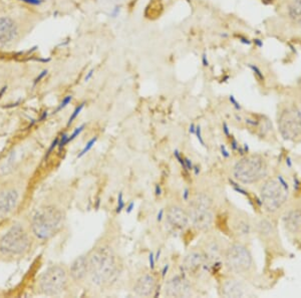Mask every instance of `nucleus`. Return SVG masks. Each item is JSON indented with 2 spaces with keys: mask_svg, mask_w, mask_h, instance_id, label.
Wrapping results in <instances>:
<instances>
[{
  "mask_svg": "<svg viewBox=\"0 0 301 298\" xmlns=\"http://www.w3.org/2000/svg\"><path fill=\"white\" fill-rule=\"evenodd\" d=\"M260 202L268 216H280L289 204L290 191L281 177L269 176L261 182L259 188Z\"/></svg>",
  "mask_w": 301,
  "mask_h": 298,
  "instance_id": "5",
  "label": "nucleus"
},
{
  "mask_svg": "<svg viewBox=\"0 0 301 298\" xmlns=\"http://www.w3.org/2000/svg\"><path fill=\"white\" fill-rule=\"evenodd\" d=\"M84 106H85V103H81V104H79L75 110H74V112H73V114L71 115V117L69 118V121H68V125H70L72 122H73V120L77 117V115L81 112V110L84 109Z\"/></svg>",
  "mask_w": 301,
  "mask_h": 298,
  "instance_id": "25",
  "label": "nucleus"
},
{
  "mask_svg": "<svg viewBox=\"0 0 301 298\" xmlns=\"http://www.w3.org/2000/svg\"><path fill=\"white\" fill-rule=\"evenodd\" d=\"M185 165H186V170H188V171H192L193 168H194L191 160L188 159V158H185Z\"/></svg>",
  "mask_w": 301,
  "mask_h": 298,
  "instance_id": "32",
  "label": "nucleus"
},
{
  "mask_svg": "<svg viewBox=\"0 0 301 298\" xmlns=\"http://www.w3.org/2000/svg\"><path fill=\"white\" fill-rule=\"evenodd\" d=\"M94 72H95V69L93 68V69H91L89 72H88V74L86 75V78H85V80L86 82H89L92 77H93V75H94Z\"/></svg>",
  "mask_w": 301,
  "mask_h": 298,
  "instance_id": "37",
  "label": "nucleus"
},
{
  "mask_svg": "<svg viewBox=\"0 0 301 298\" xmlns=\"http://www.w3.org/2000/svg\"><path fill=\"white\" fill-rule=\"evenodd\" d=\"M169 264H166L164 266V268H163V270H162V277H165L166 275H167L168 270H169Z\"/></svg>",
  "mask_w": 301,
  "mask_h": 298,
  "instance_id": "43",
  "label": "nucleus"
},
{
  "mask_svg": "<svg viewBox=\"0 0 301 298\" xmlns=\"http://www.w3.org/2000/svg\"><path fill=\"white\" fill-rule=\"evenodd\" d=\"M119 13H120V6H116V7L114 8L113 12L111 13V16L114 17V18H116V17L119 15Z\"/></svg>",
  "mask_w": 301,
  "mask_h": 298,
  "instance_id": "35",
  "label": "nucleus"
},
{
  "mask_svg": "<svg viewBox=\"0 0 301 298\" xmlns=\"http://www.w3.org/2000/svg\"><path fill=\"white\" fill-rule=\"evenodd\" d=\"M88 277L97 287L108 285L119 274L118 259L107 246L97 247L88 255Z\"/></svg>",
  "mask_w": 301,
  "mask_h": 298,
  "instance_id": "4",
  "label": "nucleus"
},
{
  "mask_svg": "<svg viewBox=\"0 0 301 298\" xmlns=\"http://www.w3.org/2000/svg\"><path fill=\"white\" fill-rule=\"evenodd\" d=\"M189 196H190V191H189L188 188H186L184 190V193H183V199H184V201H188L189 200Z\"/></svg>",
  "mask_w": 301,
  "mask_h": 298,
  "instance_id": "38",
  "label": "nucleus"
},
{
  "mask_svg": "<svg viewBox=\"0 0 301 298\" xmlns=\"http://www.w3.org/2000/svg\"><path fill=\"white\" fill-rule=\"evenodd\" d=\"M254 232L268 249L279 255L285 254L280 234L273 217H260L254 221Z\"/></svg>",
  "mask_w": 301,
  "mask_h": 298,
  "instance_id": "10",
  "label": "nucleus"
},
{
  "mask_svg": "<svg viewBox=\"0 0 301 298\" xmlns=\"http://www.w3.org/2000/svg\"><path fill=\"white\" fill-rule=\"evenodd\" d=\"M96 141H97V138H94V139H92L89 143H88V145L86 146V148L83 150V152L79 154V156L78 157H81V156H84L87 152H89L92 148H93V146L95 145V143H96Z\"/></svg>",
  "mask_w": 301,
  "mask_h": 298,
  "instance_id": "27",
  "label": "nucleus"
},
{
  "mask_svg": "<svg viewBox=\"0 0 301 298\" xmlns=\"http://www.w3.org/2000/svg\"><path fill=\"white\" fill-rule=\"evenodd\" d=\"M29 176L22 168L0 176V222L16 215L28 188Z\"/></svg>",
  "mask_w": 301,
  "mask_h": 298,
  "instance_id": "2",
  "label": "nucleus"
},
{
  "mask_svg": "<svg viewBox=\"0 0 301 298\" xmlns=\"http://www.w3.org/2000/svg\"><path fill=\"white\" fill-rule=\"evenodd\" d=\"M229 223L231 233L237 242L244 243L249 240L254 231V223H252L248 215L239 210H236L230 215Z\"/></svg>",
  "mask_w": 301,
  "mask_h": 298,
  "instance_id": "12",
  "label": "nucleus"
},
{
  "mask_svg": "<svg viewBox=\"0 0 301 298\" xmlns=\"http://www.w3.org/2000/svg\"><path fill=\"white\" fill-rule=\"evenodd\" d=\"M69 280L71 278L65 266L51 265L37 277L34 291L38 295L60 296L67 291Z\"/></svg>",
  "mask_w": 301,
  "mask_h": 298,
  "instance_id": "6",
  "label": "nucleus"
},
{
  "mask_svg": "<svg viewBox=\"0 0 301 298\" xmlns=\"http://www.w3.org/2000/svg\"><path fill=\"white\" fill-rule=\"evenodd\" d=\"M193 170H194V172H195V175H198V174H199V168H198V167H194Z\"/></svg>",
  "mask_w": 301,
  "mask_h": 298,
  "instance_id": "48",
  "label": "nucleus"
},
{
  "mask_svg": "<svg viewBox=\"0 0 301 298\" xmlns=\"http://www.w3.org/2000/svg\"><path fill=\"white\" fill-rule=\"evenodd\" d=\"M254 43H255V45L257 46V47H262L263 46V41L261 40V39H259V38H255L254 39Z\"/></svg>",
  "mask_w": 301,
  "mask_h": 298,
  "instance_id": "39",
  "label": "nucleus"
},
{
  "mask_svg": "<svg viewBox=\"0 0 301 298\" xmlns=\"http://www.w3.org/2000/svg\"><path fill=\"white\" fill-rule=\"evenodd\" d=\"M174 156H175V158L178 160V162L182 165V167L186 170V165H185V159H183L182 157H181V155H180V153H179V151L178 150H175L174 151ZM187 171V170H186Z\"/></svg>",
  "mask_w": 301,
  "mask_h": 298,
  "instance_id": "28",
  "label": "nucleus"
},
{
  "mask_svg": "<svg viewBox=\"0 0 301 298\" xmlns=\"http://www.w3.org/2000/svg\"><path fill=\"white\" fill-rule=\"evenodd\" d=\"M277 130L280 137L291 143L301 141V109L292 101L279 104L277 112Z\"/></svg>",
  "mask_w": 301,
  "mask_h": 298,
  "instance_id": "8",
  "label": "nucleus"
},
{
  "mask_svg": "<svg viewBox=\"0 0 301 298\" xmlns=\"http://www.w3.org/2000/svg\"><path fill=\"white\" fill-rule=\"evenodd\" d=\"M279 219L283 231L288 237L301 240V205L289 203Z\"/></svg>",
  "mask_w": 301,
  "mask_h": 298,
  "instance_id": "11",
  "label": "nucleus"
},
{
  "mask_svg": "<svg viewBox=\"0 0 301 298\" xmlns=\"http://www.w3.org/2000/svg\"><path fill=\"white\" fill-rule=\"evenodd\" d=\"M202 65H203V66H209V61H208L206 52H204L202 55Z\"/></svg>",
  "mask_w": 301,
  "mask_h": 298,
  "instance_id": "34",
  "label": "nucleus"
},
{
  "mask_svg": "<svg viewBox=\"0 0 301 298\" xmlns=\"http://www.w3.org/2000/svg\"><path fill=\"white\" fill-rule=\"evenodd\" d=\"M70 278L75 283H80L88 278V255H81L77 257L68 269Z\"/></svg>",
  "mask_w": 301,
  "mask_h": 298,
  "instance_id": "19",
  "label": "nucleus"
},
{
  "mask_svg": "<svg viewBox=\"0 0 301 298\" xmlns=\"http://www.w3.org/2000/svg\"><path fill=\"white\" fill-rule=\"evenodd\" d=\"M155 262H156V260H155V256H154V254L151 252L150 255H149V263H150V268H151L152 270L155 269Z\"/></svg>",
  "mask_w": 301,
  "mask_h": 298,
  "instance_id": "30",
  "label": "nucleus"
},
{
  "mask_svg": "<svg viewBox=\"0 0 301 298\" xmlns=\"http://www.w3.org/2000/svg\"><path fill=\"white\" fill-rule=\"evenodd\" d=\"M235 179L245 185L258 184L270 176L267 160L258 154L242 157L233 167Z\"/></svg>",
  "mask_w": 301,
  "mask_h": 298,
  "instance_id": "7",
  "label": "nucleus"
},
{
  "mask_svg": "<svg viewBox=\"0 0 301 298\" xmlns=\"http://www.w3.org/2000/svg\"><path fill=\"white\" fill-rule=\"evenodd\" d=\"M297 91H298V94H299V96L301 97V77L297 80Z\"/></svg>",
  "mask_w": 301,
  "mask_h": 298,
  "instance_id": "46",
  "label": "nucleus"
},
{
  "mask_svg": "<svg viewBox=\"0 0 301 298\" xmlns=\"http://www.w3.org/2000/svg\"><path fill=\"white\" fill-rule=\"evenodd\" d=\"M155 192H156V195H157V196H160V195L162 194V189H161V186H160L159 184L156 185V187H155Z\"/></svg>",
  "mask_w": 301,
  "mask_h": 298,
  "instance_id": "40",
  "label": "nucleus"
},
{
  "mask_svg": "<svg viewBox=\"0 0 301 298\" xmlns=\"http://www.w3.org/2000/svg\"><path fill=\"white\" fill-rule=\"evenodd\" d=\"M226 247L223 246L221 239L217 236L208 237L203 245L202 253L206 259V262L209 264H220L221 259L224 256Z\"/></svg>",
  "mask_w": 301,
  "mask_h": 298,
  "instance_id": "14",
  "label": "nucleus"
},
{
  "mask_svg": "<svg viewBox=\"0 0 301 298\" xmlns=\"http://www.w3.org/2000/svg\"><path fill=\"white\" fill-rule=\"evenodd\" d=\"M134 202H131L130 204H129V206H128V208H127V213L128 214H130L132 211H133V209H134Z\"/></svg>",
  "mask_w": 301,
  "mask_h": 298,
  "instance_id": "42",
  "label": "nucleus"
},
{
  "mask_svg": "<svg viewBox=\"0 0 301 298\" xmlns=\"http://www.w3.org/2000/svg\"><path fill=\"white\" fill-rule=\"evenodd\" d=\"M239 40L242 42V43H244V44H246V45H250L251 44V41L248 39V38H246V37H243V36H239Z\"/></svg>",
  "mask_w": 301,
  "mask_h": 298,
  "instance_id": "36",
  "label": "nucleus"
},
{
  "mask_svg": "<svg viewBox=\"0 0 301 298\" xmlns=\"http://www.w3.org/2000/svg\"><path fill=\"white\" fill-rule=\"evenodd\" d=\"M196 136H197V138H198V140H199V142L201 143V145H205L204 144V141H203V138H202V133H201V128L198 126V127H196V133H195Z\"/></svg>",
  "mask_w": 301,
  "mask_h": 298,
  "instance_id": "31",
  "label": "nucleus"
},
{
  "mask_svg": "<svg viewBox=\"0 0 301 298\" xmlns=\"http://www.w3.org/2000/svg\"><path fill=\"white\" fill-rule=\"evenodd\" d=\"M6 80H7V73L0 68V91L6 89Z\"/></svg>",
  "mask_w": 301,
  "mask_h": 298,
  "instance_id": "24",
  "label": "nucleus"
},
{
  "mask_svg": "<svg viewBox=\"0 0 301 298\" xmlns=\"http://www.w3.org/2000/svg\"><path fill=\"white\" fill-rule=\"evenodd\" d=\"M206 263V259L202 251H192L185 257L183 261V268L188 274L196 275L200 272L201 269Z\"/></svg>",
  "mask_w": 301,
  "mask_h": 298,
  "instance_id": "21",
  "label": "nucleus"
},
{
  "mask_svg": "<svg viewBox=\"0 0 301 298\" xmlns=\"http://www.w3.org/2000/svg\"><path fill=\"white\" fill-rule=\"evenodd\" d=\"M45 74H47V70H43V71H42V72H41V73H40V74L37 76V78H36V82H39V80H40V79H41V78H42V77H43Z\"/></svg>",
  "mask_w": 301,
  "mask_h": 298,
  "instance_id": "44",
  "label": "nucleus"
},
{
  "mask_svg": "<svg viewBox=\"0 0 301 298\" xmlns=\"http://www.w3.org/2000/svg\"><path fill=\"white\" fill-rule=\"evenodd\" d=\"M194 227L199 231H209L215 220L213 210L206 211H187Z\"/></svg>",
  "mask_w": 301,
  "mask_h": 298,
  "instance_id": "16",
  "label": "nucleus"
},
{
  "mask_svg": "<svg viewBox=\"0 0 301 298\" xmlns=\"http://www.w3.org/2000/svg\"><path fill=\"white\" fill-rule=\"evenodd\" d=\"M221 294L225 297H242L245 295L244 284L237 276L227 277L221 284Z\"/></svg>",
  "mask_w": 301,
  "mask_h": 298,
  "instance_id": "17",
  "label": "nucleus"
},
{
  "mask_svg": "<svg viewBox=\"0 0 301 298\" xmlns=\"http://www.w3.org/2000/svg\"><path fill=\"white\" fill-rule=\"evenodd\" d=\"M156 279L152 274H145L141 276L134 286V293L138 296L149 297L156 290Z\"/></svg>",
  "mask_w": 301,
  "mask_h": 298,
  "instance_id": "20",
  "label": "nucleus"
},
{
  "mask_svg": "<svg viewBox=\"0 0 301 298\" xmlns=\"http://www.w3.org/2000/svg\"><path fill=\"white\" fill-rule=\"evenodd\" d=\"M226 269L237 277H249L255 271V263L249 248L242 242L229 244L223 256Z\"/></svg>",
  "mask_w": 301,
  "mask_h": 298,
  "instance_id": "9",
  "label": "nucleus"
},
{
  "mask_svg": "<svg viewBox=\"0 0 301 298\" xmlns=\"http://www.w3.org/2000/svg\"><path fill=\"white\" fill-rule=\"evenodd\" d=\"M189 132H191V133H196V126L194 124H191Z\"/></svg>",
  "mask_w": 301,
  "mask_h": 298,
  "instance_id": "45",
  "label": "nucleus"
},
{
  "mask_svg": "<svg viewBox=\"0 0 301 298\" xmlns=\"http://www.w3.org/2000/svg\"><path fill=\"white\" fill-rule=\"evenodd\" d=\"M250 69L253 71V73L256 75V77L259 79V80H264V74L263 72L261 71V69L256 66V65H249Z\"/></svg>",
  "mask_w": 301,
  "mask_h": 298,
  "instance_id": "23",
  "label": "nucleus"
},
{
  "mask_svg": "<svg viewBox=\"0 0 301 298\" xmlns=\"http://www.w3.org/2000/svg\"><path fill=\"white\" fill-rule=\"evenodd\" d=\"M229 99H230L231 103L234 105L235 109H236V110H241V106H240V104L238 103V101L235 99L234 96H230Z\"/></svg>",
  "mask_w": 301,
  "mask_h": 298,
  "instance_id": "33",
  "label": "nucleus"
},
{
  "mask_svg": "<svg viewBox=\"0 0 301 298\" xmlns=\"http://www.w3.org/2000/svg\"><path fill=\"white\" fill-rule=\"evenodd\" d=\"M163 216H164V209H161L160 210V212L158 213V216H157V220L160 222V221H162V219H163Z\"/></svg>",
  "mask_w": 301,
  "mask_h": 298,
  "instance_id": "41",
  "label": "nucleus"
},
{
  "mask_svg": "<svg viewBox=\"0 0 301 298\" xmlns=\"http://www.w3.org/2000/svg\"><path fill=\"white\" fill-rule=\"evenodd\" d=\"M28 218L35 240L47 241L62 229L65 212L59 206L46 203L34 208Z\"/></svg>",
  "mask_w": 301,
  "mask_h": 298,
  "instance_id": "3",
  "label": "nucleus"
},
{
  "mask_svg": "<svg viewBox=\"0 0 301 298\" xmlns=\"http://www.w3.org/2000/svg\"><path fill=\"white\" fill-rule=\"evenodd\" d=\"M125 208V202H124V196H123V193L121 192L119 194V197H118V207H117V213H121L122 210Z\"/></svg>",
  "mask_w": 301,
  "mask_h": 298,
  "instance_id": "26",
  "label": "nucleus"
},
{
  "mask_svg": "<svg viewBox=\"0 0 301 298\" xmlns=\"http://www.w3.org/2000/svg\"><path fill=\"white\" fill-rule=\"evenodd\" d=\"M284 15L290 24L301 29V0H287Z\"/></svg>",
  "mask_w": 301,
  "mask_h": 298,
  "instance_id": "22",
  "label": "nucleus"
},
{
  "mask_svg": "<svg viewBox=\"0 0 301 298\" xmlns=\"http://www.w3.org/2000/svg\"><path fill=\"white\" fill-rule=\"evenodd\" d=\"M189 214L181 207L171 206L167 211L168 223L176 229H185L189 224Z\"/></svg>",
  "mask_w": 301,
  "mask_h": 298,
  "instance_id": "18",
  "label": "nucleus"
},
{
  "mask_svg": "<svg viewBox=\"0 0 301 298\" xmlns=\"http://www.w3.org/2000/svg\"><path fill=\"white\" fill-rule=\"evenodd\" d=\"M192 294V287L189 281L180 275L170 279L165 286V295L168 297H189Z\"/></svg>",
  "mask_w": 301,
  "mask_h": 298,
  "instance_id": "15",
  "label": "nucleus"
},
{
  "mask_svg": "<svg viewBox=\"0 0 301 298\" xmlns=\"http://www.w3.org/2000/svg\"><path fill=\"white\" fill-rule=\"evenodd\" d=\"M160 256H161V249H159V251L157 252V254H156V256H155V260H156V261H159Z\"/></svg>",
  "mask_w": 301,
  "mask_h": 298,
  "instance_id": "47",
  "label": "nucleus"
},
{
  "mask_svg": "<svg viewBox=\"0 0 301 298\" xmlns=\"http://www.w3.org/2000/svg\"><path fill=\"white\" fill-rule=\"evenodd\" d=\"M35 238L28 217H11L0 222V262L13 263L28 257Z\"/></svg>",
  "mask_w": 301,
  "mask_h": 298,
  "instance_id": "1",
  "label": "nucleus"
},
{
  "mask_svg": "<svg viewBox=\"0 0 301 298\" xmlns=\"http://www.w3.org/2000/svg\"><path fill=\"white\" fill-rule=\"evenodd\" d=\"M20 37L18 21L11 16H0V48L13 45Z\"/></svg>",
  "mask_w": 301,
  "mask_h": 298,
  "instance_id": "13",
  "label": "nucleus"
},
{
  "mask_svg": "<svg viewBox=\"0 0 301 298\" xmlns=\"http://www.w3.org/2000/svg\"><path fill=\"white\" fill-rule=\"evenodd\" d=\"M71 99H72V98H71V96H67V98H66V99H64V100H63V102H62V103H61V105H60V106H59V109H58V111H60V110H62V109H64V107H65V106H67V104H68V103H69V102H70V100H71Z\"/></svg>",
  "mask_w": 301,
  "mask_h": 298,
  "instance_id": "29",
  "label": "nucleus"
}]
</instances>
